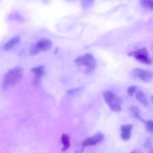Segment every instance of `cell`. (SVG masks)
<instances>
[{"label": "cell", "mask_w": 153, "mask_h": 153, "mask_svg": "<svg viewBox=\"0 0 153 153\" xmlns=\"http://www.w3.org/2000/svg\"><path fill=\"white\" fill-rule=\"evenodd\" d=\"M61 143L63 144V149L62 151L63 152H65L66 150L70 148V136L67 134H63L62 136H61Z\"/></svg>", "instance_id": "11"}, {"label": "cell", "mask_w": 153, "mask_h": 153, "mask_svg": "<svg viewBox=\"0 0 153 153\" xmlns=\"http://www.w3.org/2000/svg\"><path fill=\"white\" fill-rule=\"evenodd\" d=\"M146 124V128L148 132L152 133L153 132V120H147L145 121Z\"/></svg>", "instance_id": "17"}, {"label": "cell", "mask_w": 153, "mask_h": 153, "mask_svg": "<svg viewBox=\"0 0 153 153\" xmlns=\"http://www.w3.org/2000/svg\"><path fill=\"white\" fill-rule=\"evenodd\" d=\"M131 153H140V152H137V151H134V152H131Z\"/></svg>", "instance_id": "21"}, {"label": "cell", "mask_w": 153, "mask_h": 153, "mask_svg": "<svg viewBox=\"0 0 153 153\" xmlns=\"http://www.w3.org/2000/svg\"><path fill=\"white\" fill-rule=\"evenodd\" d=\"M131 129H132V125L127 124L123 125L120 128V137L123 140H129L131 137Z\"/></svg>", "instance_id": "8"}, {"label": "cell", "mask_w": 153, "mask_h": 153, "mask_svg": "<svg viewBox=\"0 0 153 153\" xmlns=\"http://www.w3.org/2000/svg\"><path fill=\"white\" fill-rule=\"evenodd\" d=\"M104 139V134L101 132H97L94 135L91 136V137H88L82 143V146L83 147H87V146H91L97 145L102 142Z\"/></svg>", "instance_id": "6"}, {"label": "cell", "mask_w": 153, "mask_h": 153, "mask_svg": "<svg viewBox=\"0 0 153 153\" xmlns=\"http://www.w3.org/2000/svg\"><path fill=\"white\" fill-rule=\"evenodd\" d=\"M31 72L34 73V81H33V83L34 85L37 86L40 84V80L41 79L42 76H43L45 73V69L43 66H38L37 67H34V68L31 69Z\"/></svg>", "instance_id": "7"}, {"label": "cell", "mask_w": 153, "mask_h": 153, "mask_svg": "<svg viewBox=\"0 0 153 153\" xmlns=\"http://www.w3.org/2000/svg\"><path fill=\"white\" fill-rule=\"evenodd\" d=\"M136 98L137 100L140 102V103H141L144 106H148L149 105V102H148L147 98H146V95L144 94V93L142 92V91H138L136 94Z\"/></svg>", "instance_id": "12"}, {"label": "cell", "mask_w": 153, "mask_h": 153, "mask_svg": "<svg viewBox=\"0 0 153 153\" xmlns=\"http://www.w3.org/2000/svg\"><path fill=\"white\" fill-rule=\"evenodd\" d=\"M37 46L40 49V51L46 52V51L49 50L51 49L52 46V43L49 39H42V40H39L37 42Z\"/></svg>", "instance_id": "9"}, {"label": "cell", "mask_w": 153, "mask_h": 153, "mask_svg": "<svg viewBox=\"0 0 153 153\" xmlns=\"http://www.w3.org/2000/svg\"><path fill=\"white\" fill-rule=\"evenodd\" d=\"M149 153H153V149L151 148V149H149Z\"/></svg>", "instance_id": "20"}, {"label": "cell", "mask_w": 153, "mask_h": 153, "mask_svg": "<svg viewBox=\"0 0 153 153\" xmlns=\"http://www.w3.org/2000/svg\"><path fill=\"white\" fill-rule=\"evenodd\" d=\"M82 90V88H73V89L70 90V91H67V94L69 95H75V94H77L79 91Z\"/></svg>", "instance_id": "18"}, {"label": "cell", "mask_w": 153, "mask_h": 153, "mask_svg": "<svg viewBox=\"0 0 153 153\" xmlns=\"http://www.w3.org/2000/svg\"><path fill=\"white\" fill-rule=\"evenodd\" d=\"M132 74L136 78H138L144 82H150L153 79V73L149 70H142L140 68L134 69Z\"/></svg>", "instance_id": "5"}, {"label": "cell", "mask_w": 153, "mask_h": 153, "mask_svg": "<svg viewBox=\"0 0 153 153\" xmlns=\"http://www.w3.org/2000/svg\"><path fill=\"white\" fill-rule=\"evenodd\" d=\"M40 52V49H39V48L37 47V43L31 45V47H30L29 49V54L31 55V56H34V55H37Z\"/></svg>", "instance_id": "15"}, {"label": "cell", "mask_w": 153, "mask_h": 153, "mask_svg": "<svg viewBox=\"0 0 153 153\" xmlns=\"http://www.w3.org/2000/svg\"><path fill=\"white\" fill-rule=\"evenodd\" d=\"M130 110H131V111L133 113V114H134V116L136 118H137V119H138V120H141V121H143V122H145L144 120H142L141 118H140V109L138 108H137V107H131V108H130Z\"/></svg>", "instance_id": "16"}, {"label": "cell", "mask_w": 153, "mask_h": 153, "mask_svg": "<svg viewBox=\"0 0 153 153\" xmlns=\"http://www.w3.org/2000/svg\"><path fill=\"white\" fill-rule=\"evenodd\" d=\"M95 0H82L81 1V4H82V7L84 9H89L94 4Z\"/></svg>", "instance_id": "13"}, {"label": "cell", "mask_w": 153, "mask_h": 153, "mask_svg": "<svg viewBox=\"0 0 153 153\" xmlns=\"http://www.w3.org/2000/svg\"><path fill=\"white\" fill-rule=\"evenodd\" d=\"M151 100H152V102L153 103V96H152V97H151Z\"/></svg>", "instance_id": "22"}, {"label": "cell", "mask_w": 153, "mask_h": 153, "mask_svg": "<svg viewBox=\"0 0 153 153\" xmlns=\"http://www.w3.org/2000/svg\"><path fill=\"white\" fill-rule=\"evenodd\" d=\"M127 92L130 96H132L133 94H135L136 92V87L135 86H130L127 90Z\"/></svg>", "instance_id": "19"}, {"label": "cell", "mask_w": 153, "mask_h": 153, "mask_svg": "<svg viewBox=\"0 0 153 153\" xmlns=\"http://www.w3.org/2000/svg\"><path fill=\"white\" fill-rule=\"evenodd\" d=\"M19 40H20V37L19 36H16V37H13L11 38L10 40H9L7 43L4 44V50L5 51H9L16 44H17L19 42Z\"/></svg>", "instance_id": "10"}, {"label": "cell", "mask_w": 153, "mask_h": 153, "mask_svg": "<svg viewBox=\"0 0 153 153\" xmlns=\"http://www.w3.org/2000/svg\"><path fill=\"white\" fill-rule=\"evenodd\" d=\"M128 55L131 57H134L135 59H137V61L143 63V64H152V60H151V58H149V52H148L147 49H146V48H143V49L134 51V52L128 54Z\"/></svg>", "instance_id": "4"}, {"label": "cell", "mask_w": 153, "mask_h": 153, "mask_svg": "<svg viewBox=\"0 0 153 153\" xmlns=\"http://www.w3.org/2000/svg\"><path fill=\"white\" fill-rule=\"evenodd\" d=\"M78 65L85 66L88 73L93 71L96 67V60L91 54H85L83 56H80L76 60Z\"/></svg>", "instance_id": "3"}, {"label": "cell", "mask_w": 153, "mask_h": 153, "mask_svg": "<svg viewBox=\"0 0 153 153\" xmlns=\"http://www.w3.org/2000/svg\"><path fill=\"white\" fill-rule=\"evenodd\" d=\"M140 2L144 7L153 10V0H140Z\"/></svg>", "instance_id": "14"}, {"label": "cell", "mask_w": 153, "mask_h": 153, "mask_svg": "<svg viewBox=\"0 0 153 153\" xmlns=\"http://www.w3.org/2000/svg\"><path fill=\"white\" fill-rule=\"evenodd\" d=\"M23 69L21 67H14L6 73L4 79V88L5 89L14 86L22 79Z\"/></svg>", "instance_id": "1"}, {"label": "cell", "mask_w": 153, "mask_h": 153, "mask_svg": "<svg viewBox=\"0 0 153 153\" xmlns=\"http://www.w3.org/2000/svg\"><path fill=\"white\" fill-rule=\"evenodd\" d=\"M103 97H104L106 103L108 105L109 108L113 111L118 112L121 110V107H122L121 100L114 93L110 91H105L103 94Z\"/></svg>", "instance_id": "2"}]
</instances>
